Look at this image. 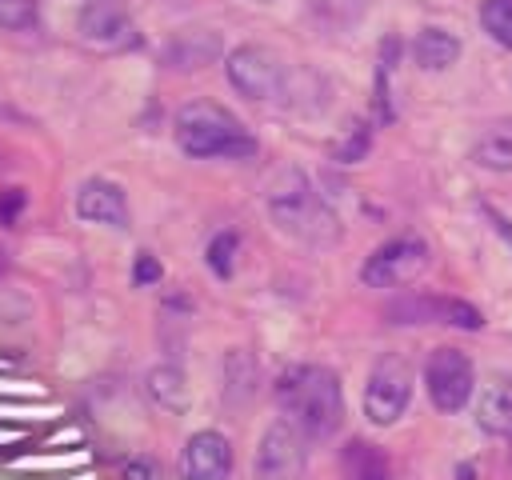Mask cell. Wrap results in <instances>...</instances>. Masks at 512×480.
Returning <instances> with one entry per match:
<instances>
[{"instance_id": "obj_1", "label": "cell", "mask_w": 512, "mask_h": 480, "mask_svg": "<svg viewBox=\"0 0 512 480\" xmlns=\"http://www.w3.org/2000/svg\"><path fill=\"white\" fill-rule=\"evenodd\" d=\"M276 404L284 416L308 436L328 440L344 420V388L340 376L324 364H296L276 380Z\"/></svg>"}, {"instance_id": "obj_2", "label": "cell", "mask_w": 512, "mask_h": 480, "mask_svg": "<svg viewBox=\"0 0 512 480\" xmlns=\"http://www.w3.org/2000/svg\"><path fill=\"white\" fill-rule=\"evenodd\" d=\"M268 216L272 224L308 248H332L340 240V220L324 204V196L312 188V180L300 168H284L268 184Z\"/></svg>"}, {"instance_id": "obj_3", "label": "cell", "mask_w": 512, "mask_h": 480, "mask_svg": "<svg viewBox=\"0 0 512 480\" xmlns=\"http://www.w3.org/2000/svg\"><path fill=\"white\" fill-rule=\"evenodd\" d=\"M176 144L192 160H244L256 152L248 128L216 100H192L176 112Z\"/></svg>"}, {"instance_id": "obj_4", "label": "cell", "mask_w": 512, "mask_h": 480, "mask_svg": "<svg viewBox=\"0 0 512 480\" xmlns=\"http://www.w3.org/2000/svg\"><path fill=\"white\" fill-rule=\"evenodd\" d=\"M224 72H228V84L256 104H272V100L288 96V64L264 44L232 48L224 60Z\"/></svg>"}, {"instance_id": "obj_5", "label": "cell", "mask_w": 512, "mask_h": 480, "mask_svg": "<svg viewBox=\"0 0 512 480\" xmlns=\"http://www.w3.org/2000/svg\"><path fill=\"white\" fill-rule=\"evenodd\" d=\"M412 404V364L400 352H384L364 384V416L380 428L396 424Z\"/></svg>"}, {"instance_id": "obj_6", "label": "cell", "mask_w": 512, "mask_h": 480, "mask_svg": "<svg viewBox=\"0 0 512 480\" xmlns=\"http://www.w3.org/2000/svg\"><path fill=\"white\" fill-rule=\"evenodd\" d=\"M428 268V244L412 232L404 236H392L384 240L360 268V280L368 288H400V284H412L420 272Z\"/></svg>"}, {"instance_id": "obj_7", "label": "cell", "mask_w": 512, "mask_h": 480, "mask_svg": "<svg viewBox=\"0 0 512 480\" xmlns=\"http://www.w3.org/2000/svg\"><path fill=\"white\" fill-rule=\"evenodd\" d=\"M308 472V436L292 420L264 428L256 448V480H304Z\"/></svg>"}, {"instance_id": "obj_8", "label": "cell", "mask_w": 512, "mask_h": 480, "mask_svg": "<svg viewBox=\"0 0 512 480\" xmlns=\"http://www.w3.org/2000/svg\"><path fill=\"white\" fill-rule=\"evenodd\" d=\"M424 384H428V400L440 412H460L476 388V368L460 348H436L424 364Z\"/></svg>"}, {"instance_id": "obj_9", "label": "cell", "mask_w": 512, "mask_h": 480, "mask_svg": "<svg viewBox=\"0 0 512 480\" xmlns=\"http://www.w3.org/2000/svg\"><path fill=\"white\" fill-rule=\"evenodd\" d=\"M388 320L392 324H452V328H484L480 308H472L468 300L456 296H404L396 304H388Z\"/></svg>"}, {"instance_id": "obj_10", "label": "cell", "mask_w": 512, "mask_h": 480, "mask_svg": "<svg viewBox=\"0 0 512 480\" xmlns=\"http://www.w3.org/2000/svg\"><path fill=\"white\" fill-rule=\"evenodd\" d=\"M76 32L96 48H124L132 40V16L124 0H88L76 16Z\"/></svg>"}, {"instance_id": "obj_11", "label": "cell", "mask_w": 512, "mask_h": 480, "mask_svg": "<svg viewBox=\"0 0 512 480\" xmlns=\"http://www.w3.org/2000/svg\"><path fill=\"white\" fill-rule=\"evenodd\" d=\"M180 476L184 480H228L232 476V444H228V436H220L212 428L188 436V444L180 452Z\"/></svg>"}, {"instance_id": "obj_12", "label": "cell", "mask_w": 512, "mask_h": 480, "mask_svg": "<svg viewBox=\"0 0 512 480\" xmlns=\"http://www.w3.org/2000/svg\"><path fill=\"white\" fill-rule=\"evenodd\" d=\"M76 216L88 224H108V228H128V200L120 184L112 180H84L76 188Z\"/></svg>"}, {"instance_id": "obj_13", "label": "cell", "mask_w": 512, "mask_h": 480, "mask_svg": "<svg viewBox=\"0 0 512 480\" xmlns=\"http://www.w3.org/2000/svg\"><path fill=\"white\" fill-rule=\"evenodd\" d=\"M220 52H224V44H220L216 32L192 28V32H176V36L164 44V64H168V68H180V72H192V68L212 64Z\"/></svg>"}, {"instance_id": "obj_14", "label": "cell", "mask_w": 512, "mask_h": 480, "mask_svg": "<svg viewBox=\"0 0 512 480\" xmlns=\"http://www.w3.org/2000/svg\"><path fill=\"white\" fill-rule=\"evenodd\" d=\"M476 420L492 436H508L512 432V376L508 372H496L484 384L480 404H476Z\"/></svg>"}, {"instance_id": "obj_15", "label": "cell", "mask_w": 512, "mask_h": 480, "mask_svg": "<svg viewBox=\"0 0 512 480\" xmlns=\"http://www.w3.org/2000/svg\"><path fill=\"white\" fill-rule=\"evenodd\" d=\"M412 56L424 72H440V68H452L460 60V40L444 28H424L412 40Z\"/></svg>"}, {"instance_id": "obj_16", "label": "cell", "mask_w": 512, "mask_h": 480, "mask_svg": "<svg viewBox=\"0 0 512 480\" xmlns=\"http://www.w3.org/2000/svg\"><path fill=\"white\" fill-rule=\"evenodd\" d=\"M340 464H344V480H396L388 456L368 440H348Z\"/></svg>"}, {"instance_id": "obj_17", "label": "cell", "mask_w": 512, "mask_h": 480, "mask_svg": "<svg viewBox=\"0 0 512 480\" xmlns=\"http://www.w3.org/2000/svg\"><path fill=\"white\" fill-rule=\"evenodd\" d=\"M256 380H260V364L252 360V352L232 348V352L224 356V400H228V404L252 400Z\"/></svg>"}, {"instance_id": "obj_18", "label": "cell", "mask_w": 512, "mask_h": 480, "mask_svg": "<svg viewBox=\"0 0 512 480\" xmlns=\"http://www.w3.org/2000/svg\"><path fill=\"white\" fill-rule=\"evenodd\" d=\"M472 156H476L480 168L512 172V120H496V124H488V128L480 132Z\"/></svg>"}, {"instance_id": "obj_19", "label": "cell", "mask_w": 512, "mask_h": 480, "mask_svg": "<svg viewBox=\"0 0 512 480\" xmlns=\"http://www.w3.org/2000/svg\"><path fill=\"white\" fill-rule=\"evenodd\" d=\"M144 388H148V396L164 408V412H184L188 408V380H184V372L176 368V364H160V368H152L148 372V380H144Z\"/></svg>"}, {"instance_id": "obj_20", "label": "cell", "mask_w": 512, "mask_h": 480, "mask_svg": "<svg viewBox=\"0 0 512 480\" xmlns=\"http://www.w3.org/2000/svg\"><path fill=\"white\" fill-rule=\"evenodd\" d=\"M480 24L496 44L512 48V0H484L480 4Z\"/></svg>"}, {"instance_id": "obj_21", "label": "cell", "mask_w": 512, "mask_h": 480, "mask_svg": "<svg viewBox=\"0 0 512 480\" xmlns=\"http://www.w3.org/2000/svg\"><path fill=\"white\" fill-rule=\"evenodd\" d=\"M236 248H240V236H236V232H216V236L208 240L204 260H208V268H212L220 280L232 276V268H236Z\"/></svg>"}, {"instance_id": "obj_22", "label": "cell", "mask_w": 512, "mask_h": 480, "mask_svg": "<svg viewBox=\"0 0 512 480\" xmlns=\"http://www.w3.org/2000/svg\"><path fill=\"white\" fill-rule=\"evenodd\" d=\"M36 24V0H0V28L24 32Z\"/></svg>"}, {"instance_id": "obj_23", "label": "cell", "mask_w": 512, "mask_h": 480, "mask_svg": "<svg viewBox=\"0 0 512 480\" xmlns=\"http://www.w3.org/2000/svg\"><path fill=\"white\" fill-rule=\"evenodd\" d=\"M368 144H372V136H368V128L364 124H352V132L332 148L336 152V160H344V164H356V160H364V152H368Z\"/></svg>"}, {"instance_id": "obj_24", "label": "cell", "mask_w": 512, "mask_h": 480, "mask_svg": "<svg viewBox=\"0 0 512 480\" xmlns=\"http://www.w3.org/2000/svg\"><path fill=\"white\" fill-rule=\"evenodd\" d=\"M160 280V260L152 256V252H140L136 256V268H132V284L136 288H148V284H156Z\"/></svg>"}, {"instance_id": "obj_25", "label": "cell", "mask_w": 512, "mask_h": 480, "mask_svg": "<svg viewBox=\"0 0 512 480\" xmlns=\"http://www.w3.org/2000/svg\"><path fill=\"white\" fill-rule=\"evenodd\" d=\"M20 212H24V188H4L0 192V224H16Z\"/></svg>"}, {"instance_id": "obj_26", "label": "cell", "mask_w": 512, "mask_h": 480, "mask_svg": "<svg viewBox=\"0 0 512 480\" xmlns=\"http://www.w3.org/2000/svg\"><path fill=\"white\" fill-rule=\"evenodd\" d=\"M120 480H160V468H156L152 460L136 456V460H128V464L120 468Z\"/></svg>"}, {"instance_id": "obj_27", "label": "cell", "mask_w": 512, "mask_h": 480, "mask_svg": "<svg viewBox=\"0 0 512 480\" xmlns=\"http://www.w3.org/2000/svg\"><path fill=\"white\" fill-rule=\"evenodd\" d=\"M484 216H488V220H492V228L512 244V220H508V216H500V212H496V208H488V204H484Z\"/></svg>"}, {"instance_id": "obj_28", "label": "cell", "mask_w": 512, "mask_h": 480, "mask_svg": "<svg viewBox=\"0 0 512 480\" xmlns=\"http://www.w3.org/2000/svg\"><path fill=\"white\" fill-rule=\"evenodd\" d=\"M4 272H8V252L0 248V276H4Z\"/></svg>"}, {"instance_id": "obj_29", "label": "cell", "mask_w": 512, "mask_h": 480, "mask_svg": "<svg viewBox=\"0 0 512 480\" xmlns=\"http://www.w3.org/2000/svg\"><path fill=\"white\" fill-rule=\"evenodd\" d=\"M256 4H272V0H256Z\"/></svg>"}]
</instances>
